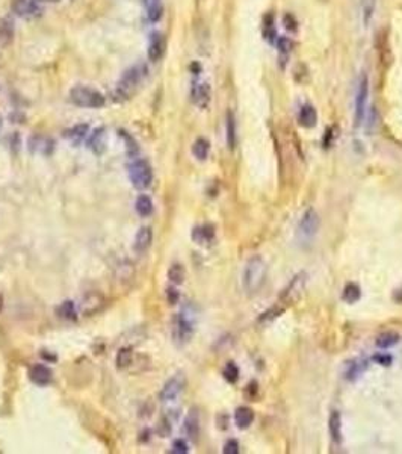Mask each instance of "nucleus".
<instances>
[{
    "label": "nucleus",
    "instance_id": "obj_1",
    "mask_svg": "<svg viewBox=\"0 0 402 454\" xmlns=\"http://www.w3.org/2000/svg\"><path fill=\"white\" fill-rule=\"evenodd\" d=\"M266 274H268V267L266 262L260 258V256H254L251 258L245 268H243V274H242V285L243 289L248 294H254L257 292L266 280Z\"/></svg>",
    "mask_w": 402,
    "mask_h": 454
},
{
    "label": "nucleus",
    "instance_id": "obj_2",
    "mask_svg": "<svg viewBox=\"0 0 402 454\" xmlns=\"http://www.w3.org/2000/svg\"><path fill=\"white\" fill-rule=\"evenodd\" d=\"M145 77H147V67L144 64H136V65L130 67L121 76V79L116 85L115 94L121 99L132 97L136 93V90L141 87V83Z\"/></svg>",
    "mask_w": 402,
    "mask_h": 454
},
{
    "label": "nucleus",
    "instance_id": "obj_3",
    "mask_svg": "<svg viewBox=\"0 0 402 454\" xmlns=\"http://www.w3.org/2000/svg\"><path fill=\"white\" fill-rule=\"evenodd\" d=\"M195 312L192 307H184L180 314H177L172 324V338L178 345H184L192 339L195 333Z\"/></svg>",
    "mask_w": 402,
    "mask_h": 454
},
{
    "label": "nucleus",
    "instance_id": "obj_4",
    "mask_svg": "<svg viewBox=\"0 0 402 454\" xmlns=\"http://www.w3.org/2000/svg\"><path fill=\"white\" fill-rule=\"evenodd\" d=\"M70 100L73 105L79 108H91V109L103 108L106 103V99L100 91L92 90L89 87H82V85H77L70 91Z\"/></svg>",
    "mask_w": 402,
    "mask_h": 454
},
{
    "label": "nucleus",
    "instance_id": "obj_5",
    "mask_svg": "<svg viewBox=\"0 0 402 454\" xmlns=\"http://www.w3.org/2000/svg\"><path fill=\"white\" fill-rule=\"evenodd\" d=\"M307 280H308V276L304 271L293 276V279L286 285V288L280 294V303L286 307V306L295 304L296 301H299L305 288H307Z\"/></svg>",
    "mask_w": 402,
    "mask_h": 454
},
{
    "label": "nucleus",
    "instance_id": "obj_6",
    "mask_svg": "<svg viewBox=\"0 0 402 454\" xmlns=\"http://www.w3.org/2000/svg\"><path fill=\"white\" fill-rule=\"evenodd\" d=\"M129 179H130L132 185L136 189H139V191L147 189L151 185V182H153L151 167L145 161H141V159L139 161H135L129 167Z\"/></svg>",
    "mask_w": 402,
    "mask_h": 454
},
{
    "label": "nucleus",
    "instance_id": "obj_7",
    "mask_svg": "<svg viewBox=\"0 0 402 454\" xmlns=\"http://www.w3.org/2000/svg\"><path fill=\"white\" fill-rule=\"evenodd\" d=\"M318 229H319V215L313 208H308L299 220L296 236L301 242H310L318 233Z\"/></svg>",
    "mask_w": 402,
    "mask_h": 454
},
{
    "label": "nucleus",
    "instance_id": "obj_8",
    "mask_svg": "<svg viewBox=\"0 0 402 454\" xmlns=\"http://www.w3.org/2000/svg\"><path fill=\"white\" fill-rule=\"evenodd\" d=\"M367 96H369V77L366 73L360 76L358 80V88H357V96H355V109H354V121L355 126L358 127L364 117H366V103H367Z\"/></svg>",
    "mask_w": 402,
    "mask_h": 454
},
{
    "label": "nucleus",
    "instance_id": "obj_9",
    "mask_svg": "<svg viewBox=\"0 0 402 454\" xmlns=\"http://www.w3.org/2000/svg\"><path fill=\"white\" fill-rule=\"evenodd\" d=\"M44 9V0H14L12 12L21 18L38 17Z\"/></svg>",
    "mask_w": 402,
    "mask_h": 454
},
{
    "label": "nucleus",
    "instance_id": "obj_10",
    "mask_svg": "<svg viewBox=\"0 0 402 454\" xmlns=\"http://www.w3.org/2000/svg\"><path fill=\"white\" fill-rule=\"evenodd\" d=\"M105 306V297L97 292V291H92V292H88L82 297L80 303H79V307L77 310L82 314V315H94L97 312H100Z\"/></svg>",
    "mask_w": 402,
    "mask_h": 454
},
{
    "label": "nucleus",
    "instance_id": "obj_11",
    "mask_svg": "<svg viewBox=\"0 0 402 454\" xmlns=\"http://www.w3.org/2000/svg\"><path fill=\"white\" fill-rule=\"evenodd\" d=\"M186 386V379L183 374H175L174 377H171L162 388L161 394H159V398L161 401L164 403H168V401H174L175 398L178 397L183 389Z\"/></svg>",
    "mask_w": 402,
    "mask_h": 454
},
{
    "label": "nucleus",
    "instance_id": "obj_12",
    "mask_svg": "<svg viewBox=\"0 0 402 454\" xmlns=\"http://www.w3.org/2000/svg\"><path fill=\"white\" fill-rule=\"evenodd\" d=\"M191 99L195 106L200 109H206L210 103V85L206 82L194 83L191 88Z\"/></svg>",
    "mask_w": 402,
    "mask_h": 454
},
{
    "label": "nucleus",
    "instance_id": "obj_13",
    "mask_svg": "<svg viewBox=\"0 0 402 454\" xmlns=\"http://www.w3.org/2000/svg\"><path fill=\"white\" fill-rule=\"evenodd\" d=\"M183 432L188 436V439L191 441H197L198 435H200V418H198V412L195 409H191L189 413L184 418V424H183Z\"/></svg>",
    "mask_w": 402,
    "mask_h": 454
},
{
    "label": "nucleus",
    "instance_id": "obj_14",
    "mask_svg": "<svg viewBox=\"0 0 402 454\" xmlns=\"http://www.w3.org/2000/svg\"><path fill=\"white\" fill-rule=\"evenodd\" d=\"M165 52V38L161 32H154L150 37V43H148V58L150 61L156 62L161 58L164 56Z\"/></svg>",
    "mask_w": 402,
    "mask_h": 454
},
{
    "label": "nucleus",
    "instance_id": "obj_15",
    "mask_svg": "<svg viewBox=\"0 0 402 454\" xmlns=\"http://www.w3.org/2000/svg\"><path fill=\"white\" fill-rule=\"evenodd\" d=\"M153 242V230L150 227L144 226L141 227L136 235H135V242H133V248L136 253H144L148 250V247Z\"/></svg>",
    "mask_w": 402,
    "mask_h": 454
},
{
    "label": "nucleus",
    "instance_id": "obj_16",
    "mask_svg": "<svg viewBox=\"0 0 402 454\" xmlns=\"http://www.w3.org/2000/svg\"><path fill=\"white\" fill-rule=\"evenodd\" d=\"M55 147V143L50 139V138H46V136H32L29 139V150L32 153H43V155H50L52 150Z\"/></svg>",
    "mask_w": 402,
    "mask_h": 454
},
{
    "label": "nucleus",
    "instance_id": "obj_17",
    "mask_svg": "<svg viewBox=\"0 0 402 454\" xmlns=\"http://www.w3.org/2000/svg\"><path fill=\"white\" fill-rule=\"evenodd\" d=\"M30 380L38 386H46L52 382V370L46 365H35L29 373Z\"/></svg>",
    "mask_w": 402,
    "mask_h": 454
},
{
    "label": "nucleus",
    "instance_id": "obj_18",
    "mask_svg": "<svg viewBox=\"0 0 402 454\" xmlns=\"http://www.w3.org/2000/svg\"><path fill=\"white\" fill-rule=\"evenodd\" d=\"M192 239L200 244V245H204V244H210L213 239H215V230L213 227L206 224V226H198L195 227L191 233Z\"/></svg>",
    "mask_w": 402,
    "mask_h": 454
},
{
    "label": "nucleus",
    "instance_id": "obj_19",
    "mask_svg": "<svg viewBox=\"0 0 402 454\" xmlns=\"http://www.w3.org/2000/svg\"><path fill=\"white\" fill-rule=\"evenodd\" d=\"M88 147L96 153V155H102L106 149V141H105V129H96L89 139H88Z\"/></svg>",
    "mask_w": 402,
    "mask_h": 454
},
{
    "label": "nucleus",
    "instance_id": "obj_20",
    "mask_svg": "<svg viewBox=\"0 0 402 454\" xmlns=\"http://www.w3.org/2000/svg\"><path fill=\"white\" fill-rule=\"evenodd\" d=\"M298 121L302 127L305 129H312L315 127L316 121H318V114H316V109L312 106V105H304L301 108V111L298 114Z\"/></svg>",
    "mask_w": 402,
    "mask_h": 454
},
{
    "label": "nucleus",
    "instance_id": "obj_21",
    "mask_svg": "<svg viewBox=\"0 0 402 454\" xmlns=\"http://www.w3.org/2000/svg\"><path fill=\"white\" fill-rule=\"evenodd\" d=\"M88 130H89L88 124H76L74 127H71V129L65 130L64 136H65L67 139H70V141H71L74 146H80V144H82V141L86 138V135H88Z\"/></svg>",
    "mask_w": 402,
    "mask_h": 454
},
{
    "label": "nucleus",
    "instance_id": "obj_22",
    "mask_svg": "<svg viewBox=\"0 0 402 454\" xmlns=\"http://www.w3.org/2000/svg\"><path fill=\"white\" fill-rule=\"evenodd\" d=\"M234 422L240 430L248 429L254 422V412L250 407H239L234 412Z\"/></svg>",
    "mask_w": 402,
    "mask_h": 454
},
{
    "label": "nucleus",
    "instance_id": "obj_23",
    "mask_svg": "<svg viewBox=\"0 0 402 454\" xmlns=\"http://www.w3.org/2000/svg\"><path fill=\"white\" fill-rule=\"evenodd\" d=\"M328 430H330V435H331V439L339 444L342 441V418L339 415L337 410H334L331 415H330V419H328Z\"/></svg>",
    "mask_w": 402,
    "mask_h": 454
},
{
    "label": "nucleus",
    "instance_id": "obj_24",
    "mask_svg": "<svg viewBox=\"0 0 402 454\" xmlns=\"http://www.w3.org/2000/svg\"><path fill=\"white\" fill-rule=\"evenodd\" d=\"M277 49H279V58H280V67L285 68L287 64V59H289V55L293 49V43L289 37H279L277 38Z\"/></svg>",
    "mask_w": 402,
    "mask_h": 454
},
{
    "label": "nucleus",
    "instance_id": "obj_25",
    "mask_svg": "<svg viewBox=\"0 0 402 454\" xmlns=\"http://www.w3.org/2000/svg\"><path fill=\"white\" fill-rule=\"evenodd\" d=\"M226 136H227V146L230 150L236 147V120L231 111H227L226 115Z\"/></svg>",
    "mask_w": 402,
    "mask_h": 454
},
{
    "label": "nucleus",
    "instance_id": "obj_26",
    "mask_svg": "<svg viewBox=\"0 0 402 454\" xmlns=\"http://www.w3.org/2000/svg\"><path fill=\"white\" fill-rule=\"evenodd\" d=\"M210 152V144L207 139L204 138H198L194 146H192V155L198 159V161H206Z\"/></svg>",
    "mask_w": 402,
    "mask_h": 454
},
{
    "label": "nucleus",
    "instance_id": "obj_27",
    "mask_svg": "<svg viewBox=\"0 0 402 454\" xmlns=\"http://www.w3.org/2000/svg\"><path fill=\"white\" fill-rule=\"evenodd\" d=\"M342 298H344L345 303H348V304L357 303L361 298V289H360V286L355 283L345 285L344 291H342Z\"/></svg>",
    "mask_w": 402,
    "mask_h": 454
},
{
    "label": "nucleus",
    "instance_id": "obj_28",
    "mask_svg": "<svg viewBox=\"0 0 402 454\" xmlns=\"http://www.w3.org/2000/svg\"><path fill=\"white\" fill-rule=\"evenodd\" d=\"M135 209H136V212H138V215L139 217H148L151 212H153V202H151V198L148 197V195H139L138 198H136V203H135Z\"/></svg>",
    "mask_w": 402,
    "mask_h": 454
},
{
    "label": "nucleus",
    "instance_id": "obj_29",
    "mask_svg": "<svg viewBox=\"0 0 402 454\" xmlns=\"http://www.w3.org/2000/svg\"><path fill=\"white\" fill-rule=\"evenodd\" d=\"M115 276L119 282H130L135 276V268H133V264H130L129 261H124L121 262L118 267H116V271H115Z\"/></svg>",
    "mask_w": 402,
    "mask_h": 454
},
{
    "label": "nucleus",
    "instance_id": "obj_30",
    "mask_svg": "<svg viewBox=\"0 0 402 454\" xmlns=\"http://www.w3.org/2000/svg\"><path fill=\"white\" fill-rule=\"evenodd\" d=\"M145 2V8H147V15L150 21H158L162 17V2L161 0H144Z\"/></svg>",
    "mask_w": 402,
    "mask_h": 454
},
{
    "label": "nucleus",
    "instance_id": "obj_31",
    "mask_svg": "<svg viewBox=\"0 0 402 454\" xmlns=\"http://www.w3.org/2000/svg\"><path fill=\"white\" fill-rule=\"evenodd\" d=\"M77 307L74 306V303L73 301H64L59 307L56 309V314L57 317H60V318H64V320H76V317H77Z\"/></svg>",
    "mask_w": 402,
    "mask_h": 454
},
{
    "label": "nucleus",
    "instance_id": "obj_32",
    "mask_svg": "<svg viewBox=\"0 0 402 454\" xmlns=\"http://www.w3.org/2000/svg\"><path fill=\"white\" fill-rule=\"evenodd\" d=\"M399 342V335L395 332H384L381 335H378V338L375 340V345L380 348H390L393 345H396Z\"/></svg>",
    "mask_w": 402,
    "mask_h": 454
},
{
    "label": "nucleus",
    "instance_id": "obj_33",
    "mask_svg": "<svg viewBox=\"0 0 402 454\" xmlns=\"http://www.w3.org/2000/svg\"><path fill=\"white\" fill-rule=\"evenodd\" d=\"M14 35V26L12 21H9L8 18H0V44L5 46L12 40Z\"/></svg>",
    "mask_w": 402,
    "mask_h": 454
},
{
    "label": "nucleus",
    "instance_id": "obj_34",
    "mask_svg": "<svg viewBox=\"0 0 402 454\" xmlns=\"http://www.w3.org/2000/svg\"><path fill=\"white\" fill-rule=\"evenodd\" d=\"M132 360H133V351H132V348L124 347L116 354V368L118 370H124V368L130 366Z\"/></svg>",
    "mask_w": 402,
    "mask_h": 454
},
{
    "label": "nucleus",
    "instance_id": "obj_35",
    "mask_svg": "<svg viewBox=\"0 0 402 454\" xmlns=\"http://www.w3.org/2000/svg\"><path fill=\"white\" fill-rule=\"evenodd\" d=\"M184 277H186V273H184V268L183 265L180 264H172L168 270V279L170 282L174 285H181L184 282Z\"/></svg>",
    "mask_w": 402,
    "mask_h": 454
},
{
    "label": "nucleus",
    "instance_id": "obj_36",
    "mask_svg": "<svg viewBox=\"0 0 402 454\" xmlns=\"http://www.w3.org/2000/svg\"><path fill=\"white\" fill-rule=\"evenodd\" d=\"M375 8H377V0H363V9H361V14H363V24L367 27L374 18V14H375Z\"/></svg>",
    "mask_w": 402,
    "mask_h": 454
},
{
    "label": "nucleus",
    "instance_id": "obj_37",
    "mask_svg": "<svg viewBox=\"0 0 402 454\" xmlns=\"http://www.w3.org/2000/svg\"><path fill=\"white\" fill-rule=\"evenodd\" d=\"M285 306L280 303V304H275V306H272L269 310H266V312H263L262 315H260V318H259V321L260 323H266V321H272L274 318H277V317H280L283 312H285Z\"/></svg>",
    "mask_w": 402,
    "mask_h": 454
},
{
    "label": "nucleus",
    "instance_id": "obj_38",
    "mask_svg": "<svg viewBox=\"0 0 402 454\" xmlns=\"http://www.w3.org/2000/svg\"><path fill=\"white\" fill-rule=\"evenodd\" d=\"M223 376L229 383H236L239 379V368L233 362H229L223 370Z\"/></svg>",
    "mask_w": 402,
    "mask_h": 454
},
{
    "label": "nucleus",
    "instance_id": "obj_39",
    "mask_svg": "<svg viewBox=\"0 0 402 454\" xmlns=\"http://www.w3.org/2000/svg\"><path fill=\"white\" fill-rule=\"evenodd\" d=\"M119 135L122 136V139L126 141V149H127V155L130 156V158H133V156H136V153H138V146H136V143H135V139L130 136V135H127L126 132H119Z\"/></svg>",
    "mask_w": 402,
    "mask_h": 454
},
{
    "label": "nucleus",
    "instance_id": "obj_40",
    "mask_svg": "<svg viewBox=\"0 0 402 454\" xmlns=\"http://www.w3.org/2000/svg\"><path fill=\"white\" fill-rule=\"evenodd\" d=\"M363 370H364V365H360L358 362L351 363V365H349V370L346 371V379L354 380L355 377H358V376L363 373Z\"/></svg>",
    "mask_w": 402,
    "mask_h": 454
},
{
    "label": "nucleus",
    "instance_id": "obj_41",
    "mask_svg": "<svg viewBox=\"0 0 402 454\" xmlns=\"http://www.w3.org/2000/svg\"><path fill=\"white\" fill-rule=\"evenodd\" d=\"M283 26L290 32H296V29H298V23H296V20H295V17L292 14H286L283 17Z\"/></svg>",
    "mask_w": 402,
    "mask_h": 454
},
{
    "label": "nucleus",
    "instance_id": "obj_42",
    "mask_svg": "<svg viewBox=\"0 0 402 454\" xmlns=\"http://www.w3.org/2000/svg\"><path fill=\"white\" fill-rule=\"evenodd\" d=\"M189 451V448H188V444L183 441V439H177V441H174V444H172V450L171 453L174 454H186Z\"/></svg>",
    "mask_w": 402,
    "mask_h": 454
},
{
    "label": "nucleus",
    "instance_id": "obj_43",
    "mask_svg": "<svg viewBox=\"0 0 402 454\" xmlns=\"http://www.w3.org/2000/svg\"><path fill=\"white\" fill-rule=\"evenodd\" d=\"M372 359H374V362L380 363L381 366H390L393 362L392 356H389V354H375Z\"/></svg>",
    "mask_w": 402,
    "mask_h": 454
},
{
    "label": "nucleus",
    "instance_id": "obj_44",
    "mask_svg": "<svg viewBox=\"0 0 402 454\" xmlns=\"http://www.w3.org/2000/svg\"><path fill=\"white\" fill-rule=\"evenodd\" d=\"M224 454H237L239 453V444H237V441H234V439H230L226 442V445H224Z\"/></svg>",
    "mask_w": 402,
    "mask_h": 454
},
{
    "label": "nucleus",
    "instance_id": "obj_45",
    "mask_svg": "<svg viewBox=\"0 0 402 454\" xmlns=\"http://www.w3.org/2000/svg\"><path fill=\"white\" fill-rule=\"evenodd\" d=\"M167 298H168V303L170 304H175L180 298V294L175 288H168L167 289Z\"/></svg>",
    "mask_w": 402,
    "mask_h": 454
},
{
    "label": "nucleus",
    "instance_id": "obj_46",
    "mask_svg": "<svg viewBox=\"0 0 402 454\" xmlns=\"http://www.w3.org/2000/svg\"><path fill=\"white\" fill-rule=\"evenodd\" d=\"M49 2H52V3H56V2H60V0H49Z\"/></svg>",
    "mask_w": 402,
    "mask_h": 454
},
{
    "label": "nucleus",
    "instance_id": "obj_47",
    "mask_svg": "<svg viewBox=\"0 0 402 454\" xmlns=\"http://www.w3.org/2000/svg\"><path fill=\"white\" fill-rule=\"evenodd\" d=\"M0 309H2V298H0Z\"/></svg>",
    "mask_w": 402,
    "mask_h": 454
},
{
    "label": "nucleus",
    "instance_id": "obj_48",
    "mask_svg": "<svg viewBox=\"0 0 402 454\" xmlns=\"http://www.w3.org/2000/svg\"><path fill=\"white\" fill-rule=\"evenodd\" d=\"M0 129H2V118H0Z\"/></svg>",
    "mask_w": 402,
    "mask_h": 454
}]
</instances>
